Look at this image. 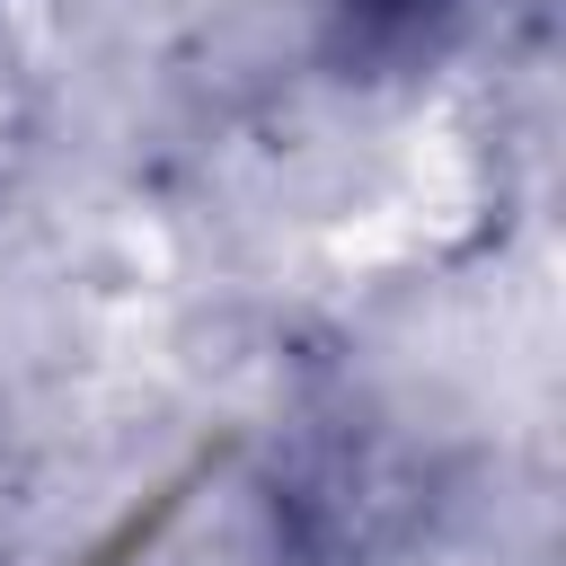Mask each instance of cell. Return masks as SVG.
Returning <instances> with one entry per match:
<instances>
[{
	"instance_id": "obj_1",
	"label": "cell",
	"mask_w": 566,
	"mask_h": 566,
	"mask_svg": "<svg viewBox=\"0 0 566 566\" xmlns=\"http://www.w3.org/2000/svg\"><path fill=\"white\" fill-rule=\"evenodd\" d=\"M363 27H424V18H442L451 0H345Z\"/></svg>"
}]
</instances>
